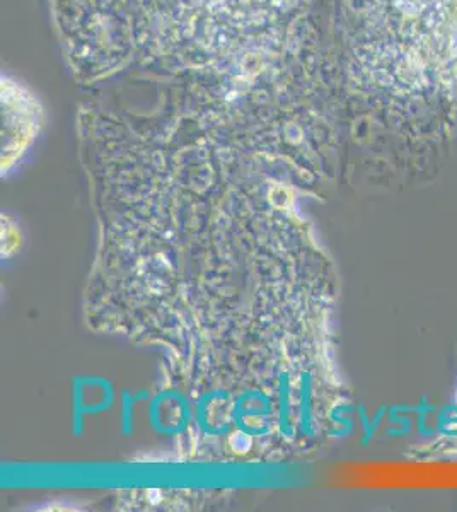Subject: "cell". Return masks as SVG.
Returning a JSON list of instances; mask_svg holds the SVG:
<instances>
[{"label": "cell", "mask_w": 457, "mask_h": 512, "mask_svg": "<svg viewBox=\"0 0 457 512\" xmlns=\"http://www.w3.org/2000/svg\"><path fill=\"white\" fill-rule=\"evenodd\" d=\"M86 89L151 84L166 115L227 128L301 123L338 96L323 0H50Z\"/></svg>", "instance_id": "cell-1"}, {"label": "cell", "mask_w": 457, "mask_h": 512, "mask_svg": "<svg viewBox=\"0 0 457 512\" xmlns=\"http://www.w3.org/2000/svg\"><path fill=\"white\" fill-rule=\"evenodd\" d=\"M2 166L9 168L28 149L43 123V106L24 84L2 76Z\"/></svg>", "instance_id": "cell-2"}]
</instances>
